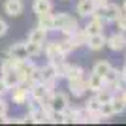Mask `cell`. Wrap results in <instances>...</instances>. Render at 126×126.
Instances as JSON below:
<instances>
[{
  "instance_id": "f546056e",
  "label": "cell",
  "mask_w": 126,
  "mask_h": 126,
  "mask_svg": "<svg viewBox=\"0 0 126 126\" xmlns=\"http://www.w3.org/2000/svg\"><path fill=\"white\" fill-rule=\"evenodd\" d=\"M6 115H8V104L0 98V119H2V117H6Z\"/></svg>"
},
{
  "instance_id": "5bb4252c",
  "label": "cell",
  "mask_w": 126,
  "mask_h": 126,
  "mask_svg": "<svg viewBox=\"0 0 126 126\" xmlns=\"http://www.w3.org/2000/svg\"><path fill=\"white\" fill-rule=\"evenodd\" d=\"M38 26H42L43 30H55V21H53V13H40L38 15Z\"/></svg>"
},
{
  "instance_id": "836d02e7",
  "label": "cell",
  "mask_w": 126,
  "mask_h": 126,
  "mask_svg": "<svg viewBox=\"0 0 126 126\" xmlns=\"http://www.w3.org/2000/svg\"><path fill=\"white\" fill-rule=\"evenodd\" d=\"M122 11H126V0H124V4H122Z\"/></svg>"
},
{
  "instance_id": "30bf717a",
  "label": "cell",
  "mask_w": 126,
  "mask_h": 126,
  "mask_svg": "<svg viewBox=\"0 0 126 126\" xmlns=\"http://www.w3.org/2000/svg\"><path fill=\"white\" fill-rule=\"evenodd\" d=\"M89 36H94V34H100V32H104V21H102L100 17H94L92 15V19H90L89 23H87V26L83 28Z\"/></svg>"
},
{
  "instance_id": "7a4b0ae2",
  "label": "cell",
  "mask_w": 126,
  "mask_h": 126,
  "mask_svg": "<svg viewBox=\"0 0 126 126\" xmlns=\"http://www.w3.org/2000/svg\"><path fill=\"white\" fill-rule=\"evenodd\" d=\"M47 102L51 111H66V107L70 105V98L66 92H53L47 96Z\"/></svg>"
},
{
  "instance_id": "d4e9b609",
  "label": "cell",
  "mask_w": 126,
  "mask_h": 126,
  "mask_svg": "<svg viewBox=\"0 0 126 126\" xmlns=\"http://www.w3.org/2000/svg\"><path fill=\"white\" fill-rule=\"evenodd\" d=\"M98 113H100L104 119H109V117H113L115 113H113V107H111V102H104V104H100V109H98Z\"/></svg>"
},
{
  "instance_id": "5b68a950",
  "label": "cell",
  "mask_w": 126,
  "mask_h": 126,
  "mask_svg": "<svg viewBox=\"0 0 126 126\" xmlns=\"http://www.w3.org/2000/svg\"><path fill=\"white\" fill-rule=\"evenodd\" d=\"M28 92H30V98L36 102H42L45 100L49 96L47 92V87H45V83H42V81H36V83H30V89H28Z\"/></svg>"
},
{
  "instance_id": "9c48e42d",
  "label": "cell",
  "mask_w": 126,
  "mask_h": 126,
  "mask_svg": "<svg viewBox=\"0 0 126 126\" xmlns=\"http://www.w3.org/2000/svg\"><path fill=\"white\" fill-rule=\"evenodd\" d=\"M45 55H47V58H49V64H57V62H60V60H64V55L58 51L57 42H47V45H45Z\"/></svg>"
},
{
  "instance_id": "4fadbf2b",
  "label": "cell",
  "mask_w": 126,
  "mask_h": 126,
  "mask_svg": "<svg viewBox=\"0 0 126 126\" xmlns=\"http://www.w3.org/2000/svg\"><path fill=\"white\" fill-rule=\"evenodd\" d=\"M94 0H79L77 2V13L81 17H89L92 15V11H94Z\"/></svg>"
},
{
  "instance_id": "d6a6232c",
  "label": "cell",
  "mask_w": 126,
  "mask_h": 126,
  "mask_svg": "<svg viewBox=\"0 0 126 126\" xmlns=\"http://www.w3.org/2000/svg\"><path fill=\"white\" fill-rule=\"evenodd\" d=\"M121 75H122V77L126 79V66H124V70H122V72H121Z\"/></svg>"
},
{
  "instance_id": "ba28073f",
  "label": "cell",
  "mask_w": 126,
  "mask_h": 126,
  "mask_svg": "<svg viewBox=\"0 0 126 126\" xmlns=\"http://www.w3.org/2000/svg\"><path fill=\"white\" fill-rule=\"evenodd\" d=\"M68 83H70V92H72L75 98H81V96L89 90V83H87L85 77L75 79V81H68Z\"/></svg>"
},
{
  "instance_id": "f1b7e54d",
  "label": "cell",
  "mask_w": 126,
  "mask_h": 126,
  "mask_svg": "<svg viewBox=\"0 0 126 126\" xmlns=\"http://www.w3.org/2000/svg\"><path fill=\"white\" fill-rule=\"evenodd\" d=\"M8 92H10V87L6 85V81H4V79L0 77V98H2V96H6Z\"/></svg>"
},
{
  "instance_id": "2e32d148",
  "label": "cell",
  "mask_w": 126,
  "mask_h": 126,
  "mask_svg": "<svg viewBox=\"0 0 126 126\" xmlns=\"http://www.w3.org/2000/svg\"><path fill=\"white\" fill-rule=\"evenodd\" d=\"M2 79L6 81V85H8L10 89L21 83V79H19V74H17V70H15V68H11V70H6V72H2Z\"/></svg>"
},
{
  "instance_id": "8fae6325",
  "label": "cell",
  "mask_w": 126,
  "mask_h": 126,
  "mask_svg": "<svg viewBox=\"0 0 126 126\" xmlns=\"http://www.w3.org/2000/svg\"><path fill=\"white\" fill-rule=\"evenodd\" d=\"M87 45H89L90 51H100V49H104V45H105V36H104V32L94 34V36H89Z\"/></svg>"
},
{
  "instance_id": "cb8c5ba5",
  "label": "cell",
  "mask_w": 126,
  "mask_h": 126,
  "mask_svg": "<svg viewBox=\"0 0 126 126\" xmlns=\"http://www.w3.org/2000/svg\"><path fill=\"white\" fill-rule=\"evenodd\" d=\"M57 47L58 51L62 53L64 57L68 55L70 51H74V45H72V42H70V38H66V40H60V42H57Z\"/></svg>"
},
{
  "instance_id": "ffe728a7",
  "label": "cell",
  "mask_w": 126,
  "mask_h": 126,
  "mask_svg": "<svg viewBox=\"0 0 126 126\" xmlns=\"http://www.w3.org/2000/svg\"><path fill=\"white\" fill-rule=\"evenodd\" d=\"M111 107H113V113H115V115H119V113H124V109H126V102L122 100L121 96H113V98H111Z\"/></svg>"
},
{
  "instance_id": "484cf974",
  "label": "cell",
  "mask_w": 126,
  "mask_h": 126,
  "mask_svg": "<svg viewBox=\"0 0 126 126\" xmlns=\"http://www.w3.org/2000/svg\"><path fill=\"white\" fill-rule=\"evenodd\" d=\"M85 109L89 111V113H94V111L100 109V102L96 100V96H92L89 102H87V105H85Z\"/></svg>"
},
{
  "instance_id": "1f68e13d",
  "label": "cell",
  "mask_w": 126,
  "mask_h": 126,
  "mask_svg": "<svg viewBox=\"0 0 126 126\" xmlns=\"http://www.w3.org/2000/svg\"><path fill=\"white\" fill-rule=\"evenodd\" d=\"M107 0H94V4H105Z\"/></svg>"
},
{
  "instance_id": "7c38bea8",
  "label": "cell",
  "mask_w": 126,
  "mask_h": 126,
  "mask_svg": "<svg viewBox=\"0 0 126 126\" xmlns=\"http://www.w3.org/2000/svg\"><path fill=\"white\" fill-rule=\"evenodd\" d=\"M68 38H70V42H72V45H74V49H75V47H79V45H87L89 34H87L83 28H77V30H75L72 36H68Z\"/></svg>"
},
{
  "instance_id": "7402d4cb",
  "label": "cell",
  "mask_w": 126,
  "mask_h": 126,
  "mask_svg": "<svg viewBox=\"0 0 126 126\" xmlns=\"http://www.w3.org/2000/svg\"><path fill=\"white\" fill-rule=\"evenodd\" d=\"M26 51H28V57H38L43 51V45L36 42H26Z\"/></svg>"
},
{
  "instance_id": "83f0119b",
  "label": "cell",
  "mask_w": 126,
  "mask_h": 126,
  "mask_svg": "<svg viewBox=\"0 0 126 126\" xmlns=\"http://www.w3.org/2000/svg\"><path fill=\"white\" fill-rule=\"evenodd\" d=\"M115 23H117V26H119V30H121V32H126V13H122Z\"/></svg>"
},
{
  "instance_id": "4316f807",
  "label": "cell",
  "mask_w": 126,
  "mask_h": 126,
  "mask_svg": "<svg viewBox=\"0 0 126 126\" xmlns=\"http://www.w3.org/2000/svg\"><path fill=\"white\" fill-rule=\"evenodd\" d=\"M47 122H64V111H49Z\"/></svg>"
},
{
  "instance_id": "6da1fadb",
  "label": "cell",
  "mask_w": 126,
  "mask_h": 126,
  "mask_svg": "<svg viewBox=\"0 0 126 126\" xmlns=\"http://www.w3.org/2000/svg\"><path fill=\"white\" fill-rule=\"evenodd\" d=\"M53 21H55V30H60L62 34H66V36H72V34L79 28L77 19H74V15L64 13V11L53 15Z\"/></svg>"
},
{
  "instance_id": "e0dca14e",
  "label": "cell",
  "mask_w": 126,
  "mask_h": 126,
  "mask_svg": "<svg viewBox=\"0 0 126 126\" xmlns=\"http://www.w3.org/2000/svg\"><path fill=\"white\" fill-rule=\"evenodd\" d=\"M64 77L68 79V81H75V79L85 77V75H83V68L77 66V64H68V68H66V75H64Z\"/></svg>"
},
{
  "instance_id": "4dcf8cb0",
  "label": "cell",
  "mask_w": 126,
  "mask_h": 126,
  "mask_svg": "<svg viewBox=\"0 0 126 126\" xmlns=\"http://www.w3.org/2000/svg\"><path fill=\"white\" fill-rule=\"evenodd\" d=\"M6 34H8V23L4 19H0V38L6 36Z\"/></svg>"
},
{
  "instance_id": "277c9868",
  "label": "cell",
  "mask_w": 126,
  "mask_h": 126,
  "mask_svg": "<svg viewBox=\"0 0 126 126\" xmlns=\"http://www.w3.org/2000/svg\"><path fill=\"white\" fill-rule=\"evenodd\" d=\"M105 45L111 49V51H121L126 47V34L124 32H115L111 34L109 38H105Z\"/></svg>"
},
{
  "instance_id": "603a6c76",
  "label": "cell",
  "mask_w": 126,
  "mask_h": 126,
  "mask_svg": "<svg viewBox=\"0 0 126 126\" xmlns=\"http://www.w3.org/2000/svg\"><path fill=\"white\" fill-rule=\"evenodd\" d=\"M109 68H111V64L107 62V60H100V62H96V64H94V68H92V72L104 77V75L107 74V70H109Z\"/></svg>"
},
{
  "instance_id": "d6986e66",
  "label": "cell",
  "mask_w": 126,
  "mask_h": 126,
  "mask_svg": "<svg viewBox=\"0 0 126 126\" xmlns=\"http://www.w3.org/2000/svg\"><path fill=\"white\" fill-rule=\"evenodd\" d=\"M51 10H53L51 0H36V2H34V11H36L38 15H40V13H49Z\"/></svg>"
},
{
  "instance_id": "8992f818",
  "label": "cell",
  "mask_w": 126,
  "mask_h": 126,
  "mask_svg": "<svg viewBox=\"0 0 126 126\" xmlns=\"http://www.w3.org/2000/svg\"><path fill=\"white\" fill-rule=\"evenodd\" d=\"M8 55L13 58H17V60H28V51H26V43L25 42H17L13 43L10 49H8Z\"/></svg>"
},
{
  "instance_id": "ac0fdd59",
  "label": "cell",
  "mask_w": 126,
  "mask_h": 126,
  "mask_svg": "<svg viewBox=\"0 0 126 126\" xmlns=\"http://www.w3.org/2000/svg\"><path fill=\"white\" fill-rule=\"evenodd\" d=\"M87 83H89V90H100L102 87H104V77H102V75H98V74H94V72H92V74L89 75V79H87Z\"/></svg>"
},
{
  "instance_id": "9a60e30c",
  "label": "cell",
  "mask_w": 126,
  "mask_h": 126,
  "mask_svg": "<svg viewBox=\"0 0 126 126\" xmlns=\"http://www.w3.org/2000/svg\"><path fill=\"white\" fill-rule=\"evenodd\" d=\"M47 40V30H43L42 26H36V28H32L30 34H28V42H36V43H45Z\"/></svg>"
},
{
  "instance_id": "3957f363",
  "label": "cell",
  "mask_w": 126,
  "mask_h": 126,
  "mask_svg": "<svg viewBox=\"0 0 126 126\" xmlns=\"http://www.w3.org/2000/svg\"><path fill=\"white\" fill-rule=\"evenodd\" d=\"M10 92H11V102H13V104H17V105L28 104L30 92H28V89H25V85H23V83L15 85V87H11Z\"/></svg>"
},
{
  "instance_id": "52a82bcc",
  "label": "cell",
  "mask_w": 126,
  "mask_h": 126,
  "mask_svg": "<svg viewBox=\"0 0 126 126\" xmlns=\"http://www.w3.org/2000/svg\"><path fill=\"white\" fill-rule=\"evenodd\" d=\"M23 10H25V4L23 0H6L4 2V11L8 13L10 17H17L21 15Z\"/></svg>"
},
{
  "instance_id": "44dd1931",
  "label": "cell",
  "mask_w": 126,
  "mask_h": 126,
  "mask_svg": "<svg viewBox=\"0 0 126 126\" xmlns=\"http://www.w3.org/2000/svg\"><path fill=\"white\" fill-rule=\"evenodd\" d=\"M119 77H121L119 70H115V68H109V70H107V74L104 75V83L107 85V87H111V85L115 83V81H117Z\"/></svg>"
}]
</instances>
